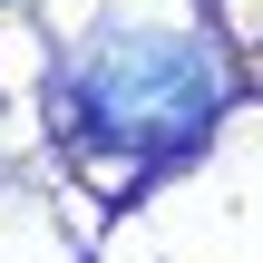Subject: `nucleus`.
<instances>
[{
    "label": "nucleus",
    "mask_w": 263,
    "mask_h": 263,
    "mask_svg": "<svg viewBox=\"0 0 263 263\" xmlns=\"http://www.w3.org/2000/svg\"><path fill=\"white\" fill-rule=\"evenodd\" d=\"M224 107V59L195 29H98L68 59V117L78 137L117 156H185L205 146Z\"/></svg>",
    "instance_id": "1"
}]
</instances>
